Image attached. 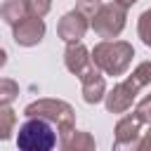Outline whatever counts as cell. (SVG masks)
Returning <instances> with one entry per match:
<instances>
[{
	"mask_svg": "<svg viewBox=\"0 0 151 151\" xmlns=\"http://www.w3.org/2000/svg\"><path fill=\"white\" fill-rule=\"evenodd\" d=\"M80 80H83V97H85V101H87V104H97V101H101V99H104V94H106L104 76L97 71V66H94V64H92V66L80 76Z\"/></svg>",
	"mask_w": 151,
	"mask_h": 151,
	"instance_id": "obj_9",
	"label": "cell"
},
{
	"mask_svg": "<svg viewBox=\"0 0 151 151\" xmlns=\"http://www.w3.org/2000/svg\"><path fill=\"white\" fill-rule=\"evenodd\" d=\"M90 66H92V57L87 54V50L78 40L76 42H68V47H66V68L80 78Z\"/></svg>",
	"mask_w": 151,
	"mask_h": 151,
	"instance_id": "obj_10",
	"label": "cell"
},
{
	"mask_svg": "<svg viewBox=\"0 0 151 151\" xmlns=\"http://www.w3.org/2000/svg\"><path fill=\"white\" fill-rule=\"evenodd\" d=\"M59 146L66 149V151H90V149H94V139L90 137V132L71 130L66 137L59 139Z\"/></svg>",
	"mask_w": 151,
	"mask_h": 151,
	"instance_id": "obj_11",
	"label": "cell"
},
{
	"mask_svg": "<svg viewBox=\"0 0 151 151\" xmlns=\"http://www.w3.org/2000/svg\"><path fill=\"white\" fill-rule=\"evenodd\" d=\"M125 5L111 2V5H99L97 12L92 14V28L101 38H116L123 26H125Z\"/></svg>",
	"mask_w": 151,
	"mask_h": 151,
	"instance_id": "obj_5",
	"label": "cell"
},
{
	"mask_svg": "<svg viewBox=\"0 0 151 151\" xmlns=\"http://www.w3.org/2000/svg\"><path fill=\"white\" fill-rule=\"evenodd\" d=\"M50 7H52V0H26V12L31 17H40L42 19L50 12Z\"/></svg>",
	"mask_w": 151,
	"mask_h": 151,
	"instance_id": "obj_15",
	"label": "cell"
},
{
	"mask_svg": "<svg viewBox=\"0 0 151 151\" xmlns=\"http://www.w3.org/2000/svg\"><path fill=\"white\" fill-rule=\"evenodd\" d=\"M139 38L144 40V45L151 47V9L139 17Z\"/></svg>",
	"mask_w": 151,
	"mask_h": 151,
	"instance_id": "obj_16",
	"label": "cell"
},
{
	"mask_svg": "<svg viewBox=\"0 0 151 151\" xmlns=\"http://www.w3.org/2000/svg\"><path fill=\"white\" fill-rule=\"evenodd\" d=\"M132 57H134V50L127 42H120V40H116V42H99L94 47V52H92V64L99 71L109 73V76H120V73L127 71Z\"/></svg>",
	"mask_w": 151,
	"mask_h": 151,
	"instance_id": "obj_2",
	"label": "cell"
},
{
	"mask_svg": "<svg viewBox=\"0 0 151 151\" xmlns=\"http://www.w3.org/2000/svg\"><path fill=\"white\" fill-rule=\"evenodd\" d=\"M17 94H19V85H17L14 80L0 78V104H2V106L12 104V101L17 99Z\"/></svg>",
	"mask_w": 151,
	"mask_h": 151,
	"instance_id": "obj_14",
	"label": "cell"
},
{
	"mask_svg": "<svg viewBox=\"0 0 151 151\" xmlns=\"http://www.w3.org/2000/svg\"><path fill=\"white\" fill-rule=\"evenodd\" d=\"M134 116H137L142 123H146V125L151 123V94L137 104V111H134Z\"/></svg>",
	"mask_w": 151,
	"mask_h": 151,
	"instance_id": "obj_17",
	"label": "cell"
},
{
	"mask_svg": "<svg viewBox=\"0 0 151 151\" xmlns=\"http://www.w3.org/2000/svg\"><path fill=\"white\" fill-rule=\"evenodd\" d=\"M87 31V17L80 12V9H73L68 14H64V19L59 21V35L66 40V42H76L85 35Z\"/></svg>",
	"mask_w": 151,
	"mask_h": 151,
	"instance_id": "obj_8",
	"label": "cell"
},
{
	"mask_svg": "<svg viewBox=\"0 0 151 151\" xmlns=\"http://www.w3.org/2000/svg\"><path fill=\"white\" fill-rule=\"evenodd\" d=\"M5 61H7V54H5V50H0V68L5 66Z\"/></svg>",
	"mask_w": 151,
	"mask_h": 151,
	"instance_id": "obj_18",
	"label": "cell"
},
{
	"mask_svg": "<svg viewBox=\"0 0 151 151\" xmlns=\"http://www.w3.org/2000/svg\"><path fill=\"white\" fill-rule=\"evenodd\" d=\"M24 113L28 118L35 116V118H45L47 123L57 125L59 139L66 137L71 130H76V125H73V109L66 101H59V99H38V101L28 104L24 109Z\"/></svg>",
	"mask_w": 151,
	"mask_h": 151,
	"instance_id": "obj_3",
	"label": "cell"
},
{
	"mask_svg": "<svg viewBox=\"0 0 151 151\" xmlns=\"http://www.w3.org/2000/svg\"><path fill=\"white\" fill-rule=\"evenodd\" d=\"M118 2H120V5H125V7H130V5H134L137 0H118Z\"/></svg>",
	"mask_w": 151,
	"mask_h": 151,
	"instance_id": "obj_19",
	"label": "cell"
},
{
	"mask_svg": "<svg viewBox=\"0 0 151 151\" xmlns=\"http://www.w3.org/2000/svg\"><path fill=\"white\" fill-rule=\"evenodd\" d=\"M14 123H17V116H14V111L0 104V139H2V142L12 137Z\"/></svg>",
	"mask_w": 151,
	"mask_h": 151,
	"instance_id": "obj_13",
	"label": "cell"
},
{
	"mask_svg": "<svg viewBox=\"0 0 151 151\" xmlns=\"http://www.w3.org/2000/svg\"><path fill=\"white\" fill-rule=\"evenodd\" d=\"M142 120L132 113V116H125V118H120L118 120V125H116V139H113V146L116 149H123V146H137V139H139V134H142Z\"/></svg>",
	"mask_w": 151,
	"mask_h": 151,
	"instance_id": "obj_7",
	"label": "cell"
},
{
	"mask_svg": "<svg viewBox=\"0 0 151 151\" xmlns=\"http://www.w3.org/2000/svg\"><path fill=\"white\" fill-rule=\"evenodd\" d=\"M83 2H97V0H83Z\"/></svg>",
	"mask_w": 151,
	"mask_h": 151,
	"instance_id": "obj_20",
	"label": "cell"
},
{
	"mask_svg": "<svg viewBox=\"0 0 151 151\" xmlns=\"http://www.w3.org/2000/svg\"><path fill=\"white\" fill-rule=\"evenodd\" d=\"M0 14H2V19H5L7 24L14 26L17 21H21V19L26 17V0H7V2L2 5Z\"/></svg>",
	"mask_w": 151,
	"mask_h": 151,
	"instance_id": "obj_12",
	"label": "cell"
},
{
	"mask_svg": "<svg viewBox=\"0 0 151 151\" xmlns=\"http://www.w3.org/2000/svg\"><path fill=\"white\" fill-rule=\"evenodd\" d=\"M45 35V24L40 17H24L21 21L14 24V40L24 47L38 45Z\"/></svg>",
	"mask_w": 151,
	"mask_h": 151,
	"instance_id": "obj_6",
	"label": "cell"
},
{
	"mask_svg": "<svg viewBox=\"0 0 151 151\" xmlns=\"http://www.w3.org/2000/svg\"><path fill=\"white\" fill-rule=\"evenodd\" d=\"M17 146L24 151H50L57 146V134L52 130V123H47L45 118H35L31 116L17 134Z\"/></svg>",
	"mask_w": 151,
	"mask_h": 151,
	"instance_id": "obj_4",
	"label": "cell"
},
{
	"mask_svg": "<svg viewBox=\"0 0 151 151\" xmlns=\"http://www.w3.org/2000/svg\"><path fill=\"white\" fill-rule=\"evenodd\" d=\"M149 83H151V61H142L127 80H123L111 90V94H106V109L111 113H125L132 106V99L137 97V92Z\"/></svg>",
	"mask_w": 151,
	"mask_h": 151,
	"instance_id": "obj_1",
	"label": "cell"
}]
</instances>
